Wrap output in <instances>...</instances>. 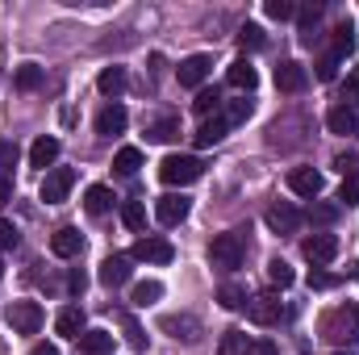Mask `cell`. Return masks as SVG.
I'll return each mask as SVG.
<instances>
[{"instance_id": "1", "label": "cell", "mask_w": 359, "mask_h": 355, "mask_svg": "<svg viewBox=\"0 0 359 355\" xmlns=\"http://www.w3.org/2000/svg\"><path fill=\"white\" fill-rule=\"evenodd\" d=\"M322 339L343 343V351H347L359 339V305H334V309L322 318Z\"/></svg>"}, {"instance_id": "2", "label": "cell", "mask_w": 359, "mask_h": 355, "mask_svg": "<svg viewBox=\"0 0 359 355\" xmlns=\"http://www.w3.org/2000/svg\"><path fill=\"white\" fill-rule=\"evenodd\" d=\"M243 260H247V230H226L209 243V264L213 267L234 272V267H243Z\"/></svg>"}, {"instance_id": "3", "label": "cell", "mask_w": 359, "mask_h": 355, "mask_svg": "<svg viewBox=\"0 0 359 355\" xmlns=\"http://www.w3.org/2000/svg\"><path fill=\"white\" fill-rule=\"evenodd\" d=\"M201 172H205V163H201L196 155H168V159L159 163V180L172 184V188H184V184L201 180Z\"/></svg>"}, {"instance_id": "4", "label": "cell", "mask_w": 359, "mask_h": 355, "mask_svg": "<svg viewBox=\"0 0 359 355\" xmlns=\"http://www.w3.org/2000/svg\"><path fill=\"white\" fill-rule=\"evenodd\" d=\"M159 330L172 335L176 343H201V335H205V326H201L196 314H163L159 318Z\"/></svg>"}, {"instance_id": "5", "label": "cell", "mask_w": 359, "mask_h": 355, "mask_svg": "<svg viewBox=\"0 0 359 355\" xmlns=\"http://www.w3.org/2000/svg\"><path fill=\"white\" fill-rule=\"evenodd\" d=\"M288 309H284V301L276 297V293H259V297H247V318L255 322V326H276L280 318H284Z\"/></svg>"}, {"instance_id": "6", "label": "cell", "mask_w": 359, "mask_h": 355, "mask_svg": "<svg viewBox=\"0 0 359 355\" xmlns=\"http://www.w3.org/2000/svg\"><path fill=\"white\" fill-rule=\"evenodd\" d=\"M130 260H142V264H172V260H176V247H172L163 234H147V239L134 243Z\"/></svg>"}, {"instance_id": "7", "label": "cell", "mask_w": 359, "mask_h": 355, "mask_svg": "<svg viewBox=\"0 0 359 355\" xmlns=\"http://www.w3.org/2000/svg\"><path fill=\"white\" fill-rule=\"evenodd\" d=\"M42 322H46V314H42L38 301H13V309H8V326H13L17 335H38Z\"/></svg>"}, {"instance_id": "8", "label": "cell", "mask_w": 359, "mask_h": 355, "mask_svg": "<svg viewBox=\"0 0 359 355\" xmlns=\"http://www.w3.org/2000/svg\"><path fill=\"white\" fill-rule=\"evenodd\" d=\"M301 255H305L313 267L330 264V260L339 255V239H334V234H326V230H318V234H309V239L301 243Z\"/></svg>"}, {"instance_id": "9", "label": "cell", "mask_w": 359, "mask_h": 355, "mask_svg": "<svg viewBox=\"0 0 359 355\" xmlns=\"http://www.w3.org/2000/svg\"><path fill=\"white\" fill-rule=\"evenodd\" d=\"M72 184H76V172L72 168H50L46 180H42V201L46 205H63L67 192H72Z\"/></svg>"}, {"instance_id": "10", "label": "cell", "mask_w": 359, "mask_h": 355, "mask_svg": "<svg viewBox=\"0 0 359 355\" xmlns=\"http://www.w3.org/2000/svg\"><path fill=\"white\" fill-rule=\"evenodd\" d=\"M209 72H213V59H209V55H188V59L180 63V84L201 92L205 80H209Z\"/></svg>"}, {"instance_id": "11", "label": "cell", "mask_w": 359, "mask_h": 355, "mask_svg": "<svg viewBox=\"0 0 359 355\" xmlns=\"http://www.w3.org/2000/svg\"><path fill=\"white\" fill-rule=\"evenodd\" d=\"M188 196H180V192H168V196H159L155 201V222L159 226H180L184 217H188Z\"/></svg>"}, {"instance_id": "12", "label": "cell", "mask_w": 359, "mask_h": 355, "mask_svg": "<svg viewBox=\"0 0 359 355\" xmlns=\"http://www.w3.org/2000/svg\"><path fill=\"white\" fill-rule=\"evenodd\" d=\"M305 217L288 205V201H276V205H268V226L276 230V234H297V226H301Z\"/></svg>"}, {"instance_id": "13", "label": "cell", "mask_w": 359, "mask_h": 355, "mask_svg": "<svg viewBox=\"0 0 359 355\" xmlns=\"http://www.w3.org/2000/svg\"><path fill=\"white\" fill-rule=\"evenodd\" d=\"M288 188H292L297 196L313 201V196H322V172H313V168H292V172H288Z\"/></svg>"}, {"instance_id": "14", "label": "cell", "mask_w": 359, "mask_h": 355, "mask_svg": "<svg viewBox=\"0 0 359 355\" xmlns=\"http://www.w3.org/2000/svg\"><path fill=\"white\" fill-rule=\"evenodd\" d=\"M309 84V72L297 63V59H284L280 67H276V88L280 92H301Z\"/></svg>"}, {"instance_id": "15", "label": "cell", "mask_w": 359, "mask_h": 355, "mask_svg": "<svg viewBox=\"0 0 359 355\" xmlns=\"http://www.w3.org/2000/svg\"><path fill=\"white\" fill-rule=\"evenodd\" d=\"M50 251H55L59 260H76V255L84 251V234H80L76 226H63V230H55V239H50Z\"/></svg>"}, {"instance_id": "16", "label": "cell", "mask_w": 359, "mask_h": 355, "mask_svg": "<svg viewBox=\"0 0 359 355\" xmlns=\"http://www.w3.org/2000/svg\"><path fill=\"white\" fill-rule=\"evenodd\" d=\"M126 121H130V113L113 100V105H104L100 113H96V134H104V138H113V134H121L126 130Z\"/></svg>"}, {"instance_id": "17", "label": "cell", "mask_w": 359, "mask_h": 355, "mask_svg": "<svg viewBox=\"0 0 359 355\" xmlns=\"http://www.w3.org/2000/svg\"><path fill=\"white\" fill-rule=\"evenodd\" d=\"M134 260L130 255H109L104 264H100V284H109V288H121L126 280H130V272H134Z\"/></svg>"}, {"instance_id": "18", "label": "cell", "mask_w": 359, "mask_h": 355, "mask_svg": "<svg viewBox=\"0 0 359 355\" xmlns=\"http://www.w3.org/2000/svg\"><path fill=\"white\" fill-rule=\"evenodd\" d=\"M322 13H326V4H305V8H297V17H301V46H309V51H313V42L322 38V34H318Z\"/></svg>"}, {"instance_id": "19", "label": "cell", "mask_w": 359, "mask_h": 355, "mask_svg": "<svg viewBox=\"0 0 359 355\" xmlns=\"http://www.w3.org/2000/svg\"><path fill=\"white\" fill-rule=\"evenodd\" d=\"M326 126H330V134H355L359 113L351 109V105H334V109L326 113Z\"/></svg>"}, {"instance_id": "20", "label": "cell", "mask_w": 359, "mask_h": 355, "mask_svg": "<svg viewBox=\"0 0 359 355\" xmlns=\"http://www.w3.org/2000/svg\"><path fill=\"white\" fill-rule=\"evenodd\" d=\"M226 130H230V126H226V117H222V113H213V117H205V121H201V130H196L192 138H196V147H217V142L226 138Z\"/></svg>"}, {"instance_id": "21", "label": "cell", "mask_w": 359, "mask_h": 355, "mask_svg": "<svg viewBox=\"0 0 359 355\" xmlns=\"http://www.w3.org/2000/svg\"><path fill=\"white\" fill-rule=\"evenodd\" d=\"M55 330H59L63 339H80V335H84V309H80V305H67V309H59V318H55Z\"/></svg>"}, {"instance_id": "22", "label": "cell", "mask_w": 359, "mask_h": 355, "mask_svg": "<svg viewBox=\"0 0 359 355\" xmlns=\"http://www.w3.org/2000/svg\"><path fill=\"white\" fill-rule=\"evenodd\" d=\"M226 84L238 92H251L255 84H259V72L247 63V59H238V63H230V72H226Z\"/></svg>"}, {"instance_id": "23", "label": "cell", "mask_w": 359, "mask_h": 355, "mask_svg": "<svg viewBox=\"0 0 359 355\" xmlns=\"http://www.w3.org/2000/svg\"><path fill=\"white\" fill-rule=\"evenodd\" d=\"M55 159H59V138H38V142L29 147V168H42V172H46Z\"/></svg>"}, {"instance_id": "24", "label": "cell", "mask_w": 359, "mask_h": 355, "mask_svg": "<svg viewBox=\"0 0 359 355\" xmlns=\"http://www.w3.org/2000/svg\"><path fill=\"white\" fill-rule=\"evenodd\" d=\"M126 84H130V76H126V67H104V72L96 76V88L104 92V96H113V100H117V96L126 92Z\"/></svg>"}, {"instance_id": "25", "label": "cell", "mask_w": 359, "mask_h": 355, "mask_svg": "<svg viewBox=\"0 0 359 355\" xmlns=\"http://www.w3.org/2000/svg\"><path fill=\"white\" fill-rule=\"evenodd\" d=\"M80 351L84 355H109L113 351V335H109V330H84V335H80Z\"/></svg>"}, {"instance_id": "26", "label": "cell", "mask_w": 359, "mask_h": 355, "mask_svg": "<svg viewBox=\"0 0 359 355\" xmlns=\"http://www.w3.org/2000/svg\"><path fill=\"white\" fill-rule=\"evenodd\" d=\"M84 209H88L92 217H100V213H109V209H113V192H109L104 184H92L88 192H84Z\"/></svg>"}, {"instance_id": "27", "label": "cell", "mask_w": 359, "mask_h": 355, "mask_svg": "<svg viewBox=\"0 0 359 355\" xmlns=\"http://www.w3.org/2000/svg\"><path fill=\"white\" fill-rule=\"evenodd\" d=\"M351 51H355V25L343 21V25L334 29V46H330V55H334V59H347Z\"/></svg>"}, {"instance_id": "28", "label": "cell", "mask_w": 359, "mask_h": 355, "mask_svg": "<svg viewBox=\"0 0 359 355\" xmlns=\"http://www.w3.org/2000/svg\"><path fill=\"white\" fill-rule=\"evenodd\" d=\"M159 297H163V284H159V280H142V284H134V293H130V301H134L138 309L155 305Z\"/></svg>"}, {"instance_id": "29", "label": "cell", "mask_w": 359, "mask_h": 355, "mask_svg": "<svg viewBox=\"0 0 359 355\" xmlns=\"http://www.w3.org/2000/svg\"><path fill=\"white\" fill-rule=\"evenodd\" d=\"M217 301H222V309H247V288L234 284V280H226L217 288Z\"/></svg>"}, {"instance_id": "30", "label": "cell", "mask_w": 359, "mask_h": 355, "mask_svg": "<svg viewBox=\"0 0 359 355\" xmlns=\"http://www.w3.org/2000/svg\"><path fill=\"white\" fill-rule=\"evenodd\" d=\"M222 105H226V100H222V92H217V88H201V92H196V100H192V109H196L201 117L222 113Z\"/></svg>"}, {"instance_id": "31", "label": "cell", "mask_w": 359, "mask_h": 355, "mask_svg": "<svg viewBox=\"0 0 359 355\" xmlns=\"http://www.w3.org/2000/svg\"><path fill=\"white\" fill-rule=\"evenodd\" d=\"M147 138H151V142H176L180 138V117H163V121H155V126L147 130Z\"/></svg>"}, {"instance_id": "32", "label": "cell", "mask_w": 359, "mask_h": 355, "mask_svg": "<svg viewBox=\"0 0 359 355\" xmlns=\"http://www.w3.org/2000/svg\"><path fill=\"white\" fill-rule=\"evenodd\" d=\"M113 168H117L121 176H134V172L142 168V151H138V147H121L117 159H113Z\"/></svg>"}, {"instance_id": "33", "label": "cell", "mask_w": 359, "mask_h": 355, "mask_svg": "<svg viewBox=\"0 0 359 355\" xmlns=\"http://www.w3.org/2000/svg\"><path fill=\"white\" fill-rule=\"evenodd\" d=\"M247 347H251V339L243 330H226L222 343H217V355H247Z\"/></svg>"}, {"instance_id": "34", "label": "cell", "mask_w": 359, "mask_h": 355, "mask_svg": "<svg viewBox=\"0 0 359 355\" xmlns=\"http://www.w3.org/2000/svg\"><path fill=\"white\" fill-rule=\"evenodd\" d=\"M222 117H226V126L234 130V126H243L247 117H251V100H226L222 105Z\"/></svg>"}, {"instance_id": "35", "label": "cell", "mask_w": 359, "mask_h": 355, "mask_svg": "<svg viewBox=\"0 0 359 355\" xmlns=\"http://www.w3.org/2000/svg\"><path fill=\"white\" fill-rule=\"evenodd\" d=\"M42 67L38 63H25V67H17V88L21 92H34V88H42Z\"/></svg>"}, {"instance_id": "36", "label": "cell", "mask_w": 359, "mask_h": 355, "mask_svg": "<svg viewBox=\"0 0 359 355\" xmlns=\"http://www.w3.org/2000/svg\"><path fill=\"white\" fill-rule=\"evenodd\" d=\"M121 222H126L130 230H142V226H147V205H142V201H126V205H121Z\"/></svg>"}, {"instance_id": "37", "label": "cell", "mask_w": 359, "mask_h": 355, "mask_svg": "<svg viewBox=\"0 0 359 355\" xmlns=\"http://www.w3.org/2000/svg\"><path fill=\"white\" fill-rule=\"evenodd\" d=\"M264 42H268V34H264L259 25H251V21H247V25L238 29V46H243V51H259Z\"/></svg>"}, {"instance_id": "38", "label": "cell", "mask_w": 359, "mask_h": 355, "mask_svg": "<svg viewBox=\"0 0 359 355\" xmlns=\"http://www.w3.org/2000/svg\"><path fill=\"white\" fill-rule=\"evenodd\" d=\"M305 217H309V222H313V226H330V222H334V217H339V205H326V201H313V205H309V213H305Z\"/></svg>"}, {"instance_id": "39", "label": "cell", "mask_w": 359, "mask_h": 355, "mask_svg": "<svg viewBox=\"0 0 359 355\" xmlns=\"http://www.w3.org/2000/svg\"><path fill=\"white\" fill-rule=\"evenodd\" d=\"M268 280L276 284V288H288L297 276H292V267L284 264V260H271V264H268Z\"/></svg>"}, {"instance_id": "40", "label": "cell", "mask_w": 359, "mask_h": 355, "mask_svg": "<svg viewBox=\"0 0 359 355\" xmlns=\"http://www.w3.org/2000/svg\"><path fill=\"white\" fill-rule=\"evenodd\" d=\"M339 201L343 205H359V168L351 176H343V188H339Z\"/></svg>"}, {"instance_id": "41", "label": "cell", "mask_w": 359, "mask_h": 355, "mask_svg": "<svg viewBox=\"0 0 359 355\" xmlns=\"http://www.w3.org/2000/svg\"><path fill=\"white\" fill-rule=\"evenodd\" d=\"M334 76H339V59H334L330 51H326V55H318V80H322V84H330Z\"/></svg>"}, {"instance_id": "42", "label": "cell", "mask_w": 359, "mask_h": 355, "mask_svg": "<svg viewBox=\"0 0 359 355\" xmlns=\"http://www.w3.org/2000/svg\"><path fill=\"white\" fill-rule=\"evenodd\" d=\"M268 17L271 21H288V17H297V4L292 0H268Z\"/></svg>"}, {"instance_id": "43", "label": "cell", "mask_w": 359, "mask_h": 355, "mask_svg": "<svg viewBox=\"0 0 359 355\" xmlns=\"http://www.w3.org/2000/svg\"><path fill=\"white\" fill-rule=\"evenodd\" d=\"M121 326H126V339H130V347H134V351H142V347H147V339H142L138 322H134L130 314H121Z\"/></svg>"}, {"instance_id": "44", "label": "cell", "mask_w": 359, "mask_h": 355, "mask_svg": "<svg viewBox=\"0 0 359 355\" xmlns=\"http://www.w3.org/2000/svg\"><path fill=\"white\" fill-rule=\"evenodd\" d=\"M17 243H21V234H17V226H13V222H4V217H0V251H13V247H17Z\"/></svg>"}, {"instance_id": "45", "label": "cell", "mask_w": 359, "mask_h": 355, "mask_svg": "<svg viewBox=\"0 0 359 355\" xmlns=\"http://www.w3.org/2000/svg\"><path fill=\"white\" fill-rule=\"evenodd\" d=\"M343 105H351V109H359V67L347 76V88H343Z\"/></svg>"}, {"instance_id": "46", "label": "cell", "mask_w": 359, "mask_h": 355, "mask_svg": "<svg viewBox=\"0 0 359 355\" xmlns=\"http://www.w3.org/2000/svg\"><path fill=\"white\" fill-rule=\"evenodd\" d=\"M309 284H313V288H334L339 280H334L330 272H318V267H313V272H309Z\"/></svg>"}, {"instance_id": "47", "label": "cell", "mask_w": 359, "mask_h": 355, "mask_svg": "<svg viewBox=\"0 0 359 355\" xmlns=\"http://www.w3.org/2000/svg\"><path fill=\"white\" fill-rule=\"evenodd\" d=\"M84 284H88V276H84V272L76 267V272L67 276V293H72V297H80V293H84Z\"/></svg>"}, {"instance_id": "48", "label": "cell", "mask_w": 359, "mask_h": 355, "mask_svg": "<svg viewBox=\"0 0 359 355\" xmlns=\"http://www.w3.org/2000/svg\"><path fill=\"white\" fill-rule=\"evenodd\" d=\"M13 159H17V147L0 138V172H4V168H13Z\"/></svg>"}, {"instance_id": "49", "label": "cell", "mask_w": 359, "mask_h": 355, "mask_svg": "<svg viewBox=\"0 0 359 355\" xmlns=\"http://www.w3.org/2000/svg\"><path fill=\"white\" fill-rule=\"evenodd\" d=\"M247 355H276V343H271V339H259V343L247 347Z\"/></svg>"}, {"instance_id": "50", "label": "cell", "mask_w": 359, "mask_h": 355, "mask_svg": "<svg viewBox=\"0 0 359 355\" xmlns=\"http://www.w3.org/2000/svg\"><path fill=\"white\" fill-rule=\"evenodd\" d=\"M8 201H13V184H8V180L0 176V209H4Z\"/></svg>"}, {"instance_id": "51", "label": "cell", "mask_w": 359, "mask_h": 355, "mask_svg": "<svg viewBox=\"0 0 359 355\" xmlns=\"http://www.w3.org/2000/svg\"><path fill=\"white\" fill-rule=\"evenodd\" d=\"M29 355H59V347H55V343H34Z\"/></svg>"}, {"instance_id": "52", "label": "cell", "mask_w": 359, "mask_h": 355, "mask_svg": "<svg viewBox=\"0 0 359 355\" xmlns=\"http://www.w3.org/2000/svg\"><path fill=\"white\" fill-rule=\"evenodd\" d=\"M351 276H355V280H359V264H355V267H351Z\"/></svg>"}, {"instance_id": "53", "label": "cell", "mask_w": 359, "mask_h": 355, "mask_svg": "<svg viewBox=\"0 0 359 355\" xmlns=\"http://www.w3.org/2000/svg\"><path fill=\"white\" fill-rule=\"evenodd\" d=\"M334 355H355V351H334Z\"/></svg>"}]
</instances>
